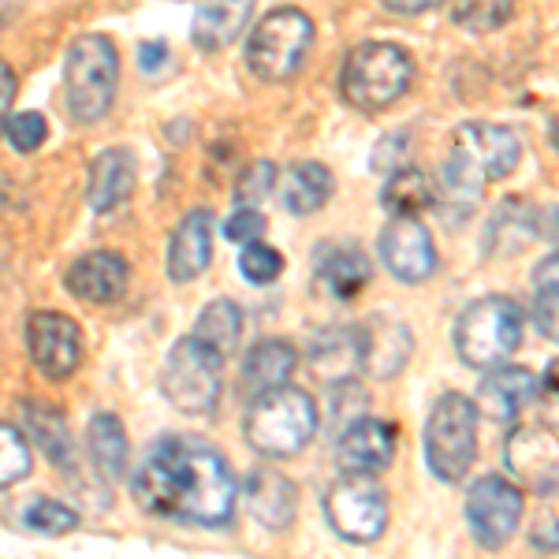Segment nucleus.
Segmentation results:
<instances>
[{"instance_id":"aec40b11","label":"nucleus","mask_w":559,"mask_h":559,"mask_svg":"<svg viewBox=\"0 0 559 559\" xmlns=\"http://www.w3.org/2000/svg\"><path fill=\"white\" fill-rule=\"evenodd\" d=\"M242 500L265 530H287L299 515V489H295L292 477L273 471V466H258V471L247 474Z\"/></svg>"},{"instance_id":"a211bd4d","label":"nucleus","mask_w":559,"mask_h":559,"mask_svg":"<svg viewBox=\"0 0 559 559\" xmlns=\"http://www.w3.org/2000/svg\"><path fill=\"white\" fill-rule=\"evenodd\" d=\"M540 384L530 369L522 366H489L485 377L477 381V392H474V407L477 414L492 421H515L530 403L537 400Z\"/></svg>"},{"instance_id":"c756f323","label":"nucleus","mask_w":559,"mask_h":559,"mask_svg":"<svg viewBox=\"0 0 559 559\" xmlns=\"http://www.w3.org/2000/svg\"><path fill=\"white\" fill-rule=\"evenodd\" d=\"M23 418H26V429L34 432L38 448L45 452L57 471H71L75 466V455H71V437H68V421L64 414L49 403H23Z\"/></svg>"},{"instance_id":"cd10ccee","label":"nucleus","mask_w":559,"mask_h":559,"mask_svg":"<svg viewBox=\"0 0 559 559\" xmlns=\"http://www.w3.org/2000/svg\"><path fill=\"white\" fill-rule=\"evenodd\" d=\"M310 369L318 373V381L336 384L344 377L358 373V329L340 324V329L321 332L310 344Z\"/></svg>"},{"instance_id":"2f4dec72","label":"nucleus","mask_w":559,"mask_h":559,"mask_svg":"<svg viewBox=\"0 0 559 559\" xmlns=\"http://www.w3.org/2000/svg\"><path fill=\"white\" fill-rule=\"evenodd\" d=\"M23 526H31L34 534H45V537H64L79 526V511L60 500H52V496H41V500L26 503Z\"/></svg>"},{"instance_id":"5701e85b","label":"nucleus","mask_w":559,"mask_h":559,"mask_svg":"<svg viewBox=\"0 0 559 559\" xmlns=\"http://www.w3.org/2000/svg\"><path fill=\"white\" fill-rule=\"evenodd\" d=\"M134 179H139V173H134V157L128 150H120V146L102 150L90 160V179H86L90 210L94 213L120 210L134 191Z\"/></svg>"},{"instance_id":"ea45409f","label":"nucleus","mask_w":559,"mask_h":559,"mask_svg":"<svg viewBox=\"0 0 559 559\" xmlns=\"http://www.w3.org/2000/svg\"><path fill=\"white\" fill-rule=\"evenodd\" d=\"M400 165H407V139L403 134H388L381 146L373 150V168L377 173H392Z\"/></svg>"},{"instance_id":"f03ea898","label":"nucleus","mask_w":559,"mask_h":559,"mask_svg":"<svg viewBox=\"0 0 559 559\" xmlns=\"http://www.w3.org/2000/svg\"><path fill=\"white\" fill-rule=\"evenodd\" d=\"M522 157V139L503 123H489V120H471L459 123L452 134V153H448L444 165V179L437 183V205L432 210L448 213L459 202L471 213L477 205V194L489 183H500L515 173Z\"/></svg>"},{"instance_id":"4468645a","label":"nucleus","mask_w":559,"mask_h":559,"mask_svg":"<svg viewBox=\"0 0 559 559\" xmlns=\"http://www.w3.org/2000/svg\"><path fill=\"white\" fill-rule=\"evenodd\" d=\"M384 269L403 284H426L437 273V242L421 216H392L377 239Z\"/></svg>"},{"instance_id":"72a5a7b5","label":"nucleus","mask_w":559,"mask_h":559,"mask_svg":"<svg viewBox=\"0 0 559 559\" xmlns=\"http://www.w3.org/2000/svg\"><path fill=\"white\" fill-rule=\"evenodd\" d=\"M239 273L247 276L250 284L265 287V284H273V280H276L280 273H284V254H280L276 247H269V242L250 239V242H242Z\"/></svg>"},{"instance_id":"39448f33","label":"nucleus","mask_w":559,"mask_h":559,"mask_svg":"<svg viewBox=\"0 0 559 559\" xmlns=\"http://www.w3.org/2000/svg\"><path fill=\"white\" fill-rule=\"evenodd\" d=\"M120 90V52L105 34H83L64 57V102L75 123H97L108 116Z\"/></svg>"},{"instance_id":"58836bf2","label":"nucleus","mask_w":559,"mask_h":559,"mask_svg":"<svg viewBox=\"0 0 559 559\" xmlns=\"http://www.w3.org/2000/svg\"><path fill=\"white\" fill-rule=\"evenodd\" d=\"M261 236H265V213H261L258 205H239V210L224 221V239H231V242H250Z\"/></svg>"},{"instance_id":"e433bc0d","label":"nucleus","mask_w":559,"mask_h":559,"mask_svg":"<svg viewBox=\"0 0 559 559\" xmlns=\"http://www.w3.org/2000/svg\"><path fill=\"white\" fill-rule=\"evenodd\" d=\"M4 134H8V142H12V150L34 153L49 139V123H45L41 112H12L4 123Z\"/></svg>"},{"instance_id":"4be33fe9","label":"nucleus","mask_w":559,"mask_h":559,"mask_svg":"<svg viewBox=\"0 0 559 559\" xmlns=\"http://www.w3.org/2000/svg\"><path fill=\"white\" fill-rule=\"evenodd\" d=\"M332 191H336V179L321 160H299V165H287L276 173L273 194L280 198L292 216H313L329 205Z\"/></svg>"},{"instance_id":"b1692460","label":"nucleus","mask_w":559,"mask_h":559,"mask_svg":"<svg viewBox=\"0 0 559 559\" xmlns=\"http://www.w3.org/2000/svg\"><path fill=\"white\" fill-rule=\"evenodd\" d=\"M258 0H198L191 20V41L202 52H216L247 31Z\"/></svg>"},{"instance_id":"6e6552de","label":"nucleus","mask_w":559,"mask_h":559,"mask_svg":"<svg viewBox=\"0 0 559 559\" xmlns=\"http://www.w3.org/2000/svg\"><path fill=\"white\" fill-rule=\"evenodd\" d=\"M313 20L302 8H273L247 38V68L265 83H287L310 57Z\"/></svg>"},{"instance_id":"f3484780","label":"nucleus","mask_w":559,"mask_h":559,"mask_svg":"<svg viewBox=\"0 0 559 559\" xmlns=\"http://www.w3.org/2000/svg\"><path fill=\"white\" fill-rule=\"evenodd\" d=\"M131 269L116 250H90L75 258L64 273V287L86 306H108L128 292Z\"/></svg>"},{"instance_id":"2eb2a0df","label":"nucleus","mask_w":559,"mask_h":559,"mask_svg":"<svg viewBox=\"0 0 559 559\" xmlns=\"http://www.w3.org/2000/svg\"><path fill=\"white\" fill-rule=\"evenodd\" d=\"M336 437H340L336 440L340 474H362V477L384 474L395 459V444H400V432H395L392 421L373 418V414L347 421Z\"/></svg>"},{"instance_id":"1a4fd4ad","label":"nucleus","mask_w":559,"mask_h":559,"mask_svg":"<svg viewBox=\"0 0 559 559\" xmlns=\"http://www.w3.org/2000/svg\"><path fill=\"white\" fill-rule=\"evenodd\" d=\"M221 366L224 358L202 347L194 336H183L168 350L165 373H160V392L179 414L205 418L221 403Z\"/></svg>"},{"instance_id":"c03bdc74","label":"nucleus","mask_w":559,"mask_h":559,"mask_svg":"<svg viewBox=\"0 0 559 559\" xmlns=\"http://www.w3.org/2000/svg\"><path fill=\"white\" fill-rule=\"evenodd\" d=\"M23 8V0H0V26L4 23H12L15 20V12Z\"/></svg>"},{"instance_id":"79ce46f5","label":"nucleus","mask_w":559,"mask_h":559,"mask_svg":"<svg viewBox=\"0 0 559 559\" xmlns=\"http://www.w3.org/2000/svg\"><path fill=\"white\" fill-rule=\"evenodd\" d=\"M165 60H168V45L165 41H146L139 49V64H142V71H157V68H165Z\"/></svg>"},{"instance_id":"423d86ee","label":"nucleus","mask_w":559,"mask_h":559,"mask_svg":"<svg viewBox=\"0 0 559 559\" xmlns=\"http://www.w3.org/2000/svg\"><path fill=\"white\" fill-rule=\"evenodd\" d=\"M477 407L471 395L444 392L432 403L426 418V437H421V452H426V466L437 481L455 485L471 474L477 459Z\"/></svg>"},{"instance_id":"9d476101","label":"nucleus","mask_w":559,"mask_h":559,"mask_svg":"<svg viewBox=\"0 0 559 559\" xmlns=\"http://www.w3.org/2000/svg\"><path fill=\"white\" fill-rule=\"evenodd\" d=\"M324 515L347 545H373L388 530V496L373 477L344 474L324 492Z\"/></svg>"},{"instance_id":"bb28decb","label":"nucleus","mask_w":559,"mask_h":559,"mask_svg":"<svg viewBox=\"0 0 559 559\" xmlns=\"http://www.w3.org/2000/svg\"><path fill=\"white\" fill-rule=\"evenodd\" d=\"M381 205L388 216H426L437 205V179L411 165L392 168L381 191Z\"/></svg>"},{"instance_id":"7ed1b4c3","label":"nucleus","mask_w":559,"mask_h":559,"mask_svg":"<svg viewBox=\"0 0 559 559\" xmlns=\"http://www.w3.org/2000/svg\"><path fill=\"white\" fill-rule=\"evenodd\" d=\"M321 411L306 388L276 384L250 395V407L242 414V437L265 459H295L318 437Z\"/></svg>"},{"instance_id":"6ab92c4d","label":"nucleus","mask_w":559,"mask_h":559,"mask_svg":"<svg viewBox=\"0 0 559 559\" xmlns=\"http://www.w3.org/2000/svg\"><path fill=\"white\" fill-rule=\"evenodd\" d=\"M369 276H373V265H369L366 250H358L355 242H321L313 250V284L329 299H355V295H362Z\"/></svg>"},{"instance_id":"7c9ffc66","label":"nucleus","mask_w":559,"mask_h":559,"mask_svg":"<svg viewBox=\"0 0 559 559\" xmlns=\"http://www.w3.org/2000/svg\"><path fill=\"white\" fill-rule=\"evenodd\" d=\"M515 15V0H452V23L471 34H492Z\"/></svg>"},{"instance_id":"412c9836","label":"nucleus","mask_w":559,"mask_h":559,"mask_svg":"<svg viewBox=\"0 0 559 559\" xmlns=\"http://www.w3.org/2000/svg\"><path fill=\"white\" fill-rule=\"evenodd\" d=\"M213 213L210 210H191L183 221L176 224L173 239H168V276L176 284H191L210 269L213 261Z\"/></svg>"},{"instance_id":"dca6fc26","label":"nucleus","mask_w":559,"mask_h":559,"mask_svg":"<svg viewBox=\"0 0 559 559\" xmlns=\"http://www.w3.org/2000/svg\"><path fill=\"white\" fill-rule=\"evenodd\" d=\"M358 329V373H369L377 381H392L411 362L414 336L411 329L392 313H373Z\"/></svg>"},{"instance_id":"393cba45","label":"nucleus","mask_w":559,"mask_h":559,"mask_svg":"<svg viewBox=\"0 0 559 559\" xmlns=\"http://www.w3.org/2000/svg\"><path fill=\"white\" fill-rule=\"evenodd\" d=\"M295 366H299V350L287 344V340H258L247 350V358H242V388L254 395L265 392V388L287 384Z\"/></svg>"},{"instance_id":"a19ab883","label":"nucleus","mask_w":559,"mask_h":559,"mask_svg":"<svg viewBox=\"0 0 559 559\" xmlns=\"http://www.w3.org/2000/svg\"><path fill=\"white\" fill-rule=\"evenodd\" d=\"M15 90H20V83H15V71H12V64H4V60H0V134H4L8 116H12Z\"/></svg>"},{"instance_id":"9b49d317","label":"nucleus","mask_w":559,"mask_h":559,"mask_svg":"<svg viewBox=\"0 0 559 559\" xmlns=\"http://www.w3.org/2000/svg\"><path fill=\"white\" fill-rule=\"evenodd\" d=\"M522 508H526V492L515 481H508L500 474L477 477L471 492H466V526H471V537L481 548H503L515 537Z\"/></svg>"},{"instance_id":"ddd939ff","label":"nucleus","mask_w":559,"mask_h":559,"mask_svg":"<svg viewBox=\"0 0 559 559\" xmlns=\"http://www.w3.org/2000/svg\"><path fill=\"white\" fill-rule=\"evenodd\" d=\"M508 471L515 477L522 492L534 496H556V477H559V448H556V429L552 426H515L503 448Z\"/></svg>"},{"instance_id":"f8f14e48","label":"nucleus","mask_w":559,"mask_h":559,"mask_svg":"<svg viewBox=\"0 0 559 559\" xmlns=\"http://www.w3.org/2000/svg\"><path fill=\"white\" fill-rule=\"evenodd\" d=\"M26 355L45 381H71L83 366V329L60 310H34L26 318Z\"/></svg>"},{"instance_id":"37998d69","label":"nucleus","mask_w":559,"mask_h":559,"mask_svg":"<svg viewBox=\"0 0 559 559\" xmlns=\"http://www.w3.org/2000/svg\"><path fill=\"white\" fill-rule=\"evenodd\" d=\"M388 12L395 15H421V12H432V8H440L444 0H381Z\"/></svg>"},{"instance_id":"a878e982","label":"nucleus","mask_w":559,"mask_h":559,"mask_svg":"<svg viewBox=\"0 0 559 559\" xmlns=\"http://www.w3.org/2000/svg\"><path fill=\"white\" fill-rule=\"evenodd\" d=\"M86 444L97 463V474L108 477V481H128L131 444H128V429H123V421L116 414H94L90 418Z\"/></svg>"},{"instance_id":"f257e3e1","label":"nucleus","mask_w":559,"mask_h":559,"mask_svg":"<svg viewBox=\"0 0 559 559\" xmlns=\"http://www.w3.org/2000/svg\"><path fill=\"white\" fill-rule=\"evenodd\" d=\"M131 492L146 515L205 530L228 526L239 503V481L228 459L205 440L179 432L150 444L142 466L131 474Z\"/></svg>"},{"instance_id":"20e7f679","label":"nucleus","mask_w":559,"mask_h":559,"mask_svg":"<svg viewBox=\"0 0 559 559\" xmlns=\"http://www.w3.org/2000/svg\"><path fill=\"white\" fill-rule=\"evenodd\" d=\"M414 83V60L395 41H362L347 52L340 71V94L350 108L373 116L400 102Z\"/></svg>"},{"instance_id":"f704fd0d","label":"nucleus","mask_w":559,"mask_h":559,"mask_svg":"<svg viewBox=\"0 0 559 559\" xmlns=\"http://www.w3.org/2000/svg\"><path fill=\"white\" fill-rule=\"evenodd\" d=\"M556 254L545 258V265L537 269V280H534V321L540 329L545 340H556Z\"/></svg>"},{"instance_id":"c85d7f7f","label":"nucleus","mask_w":559,"mask_h":559,"mask_svg":"<svg viewBox=\"0 0 559 559\" xmlns=\"http://www.w3.org/2000/svg\"><path fill=\"white\" fill-rule=\"evenodd\" d=\"M191 336L202 347H210L213 355L228 358L231 350L239 347V340H242V310H239V302H231V299L205 302L202 313H198V321H194V329H191Z\"/></svg>"},{"instance_id":"c9c22d12","label":"nucleus","mask_w":559,"mask_h":559,"mask_svg":"<svg viewBox=\"0 0 559 559\" xmlns=\"http://www.w3.org/2000/svg\"><path fill=\"white\" fill-rule=\"evenodd\" d=\"M362 414H369V395L366 388L358 384V377H344V381L332 384V395H329V421L332 429H344L347 421L362 418Z\"/></svg>"},{"instance_id":"0eeeda50","label":"nucleus","mask_w":559,"mask_h":559,"mask_svg":"<svg viewBox=\"0 0 559 559\" xmlns=\"http://www.w3.org/2000/svg\"><path fill=\"white\" fill-rule=\"evenodd\" d=\"M455 355L471 369L508 362L522 347V310L508 295H485L459 313L452 329Z\"/></svg>"},{"instance_id":"473e14b6","label":"nucleus","mask_w":559,"mask_h":559,"mask_svg":"<svg viewBox=\"0 0 559 559\" xmlns=\"http://www.w3.org/2000/svg\"><path fill=\"white\" fill-rule=\"evenodd\" d=\"M34 455L31 444L20 429H12L8 421H0V489H12L23 477H31Z\"/></svg>"},{"instance_id":"4c0bfd02","label":"nucleus","mask_w":559,"mask_h":559,"mask_svg":"<svg viewBox=\"0 0 559 559\" xmlns=\"http://www.w3.org/2000/svg\"><path fill=\"white\" fill-rule=\"evenodd\" d=\"M276 165H269V160H254V165L247 168V173L239 176L236 183V198L242 205H258L265 202V198H273V187H276Z\"/></svg>"}]
</instances>
